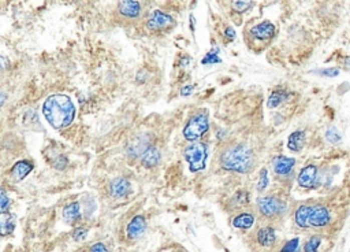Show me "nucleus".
<instances>
[{
  "label": "nucleus",
  "instance_id": "f257e3e1",
  "mask_svg": "<svg viewBox=\"0 0 350 252\" xmlns=\"http://www.w3.org/2000/svg\"><path fill=\"white\" fill-rule=\"evenodd\" d=\"M43 114L54 129H65L74 121L75 106L70 96L55 93L48 96L43 103Z\"/></svg>",
  "mask_w": 350,
  "mask_h": 252
},
{
  "label": "nucleus",
  "instance_id": "f03ea898",
  "mask_svg": "<svg viewBox=\"0 0 350 252\" xmlns=\"http://www.w3.org/2000/svg\"><path fill=\"white\" fill-rule=\"evenodd\" d=\"M219 163L223 170L246 174L255 166V155L246 144L235 143L222 151Z\"/></svg>",
  "mask_w": 350,
  "mask_h": 252
},
{
  "label": "nucleus",
  "instance_id": "7ed1b4c3",
  "mask_svg": "<svg viewBox=\"0 0 350 252\" xmlns=\"http://www.w3.org/2000/svg\"><path fill=\"white\" fill-rule=\"evenodd\" d=\"M332 221V215L328 207L324 204H302L297 207L294 211V222L297 226L306 230V229H315L321 230L330 226Z\"/></svg>",
  "mask_w": 350,
  "mask_h": 252
},
{
  "label": "nucleus",
  "instance_id": "20e7f679",
  "mask_svg": "<svg viewBox=\"0 0 350 252\" xmlns=\"http://www.w3.org/2000/svg\"><path fill=\"white\" fill-rule=\"evenodd\" d=\"M257 212L263 221H265L268 225H272L285 217L287 211V204L282 199L274 195H265L257 199Z\"/></svg>",
  "mask_w": 350,
  "mask_h": 252
},
{
  "label": "nucleus",
  "instance_id": "39448f33",
  "mask_svg": "<svg viewBox=\"0 0 350 252\" xmlns=\"http://www.w3.org/2000/svg\"><path fill=\"white\" fill-rule=\"evenodd\" d=\"M249 237L250 247L256 252H271L275 248L276 230L272 225L265 223L263 226L257 227Z\"/></svg>",
  "mask_w": 350,
  "mask_h": 252
},
{
  "label": "nucleus",
  "instance_id": "423d86ee",
  "mask_svg": "<svg viewBox=\"0 0 350 252\" xmlns=\"http://www.w3.org/2000/svg\"><path fill=\"white\" fill-rule=\"evenodd\" d=\"M184 158L189 165L192 173H199L204 170L208 159V146L205 143H192L184 151Z\"/></svg>",
  "mask_w": 350,
  "mask_h": 252
},
{
  "label": "nucleus",
  "instance_id": "0eeeda50",
  "mask_svg": "<svg viewBox=\"0 0 350 252\" xmlns=\"http://www.w3.org/2000/svg\"><path fill=\"white\" fill-rule=\"evenodd\" d=\"M210 129V118L207 111H199L192 116L184 129V137L190 143H197Z\"/></svg>",
  "mask_w": 350,
  "mask_h": 252
},
{
  "label": "nucleus",
  "instance_id": "6e6552de",
  "mask_svg": "<svg viewBox=\"0 0 350 252\" xmlns=\"http://www.w3.org/2000/svg\"><path fill=\"white\" fill-rule=\"evenodd\" d=\"M177 22L170 14H167L161 10H155L146 21V28L152 32H164L171 31Z\"/></svg>",
  "mask_w": 350,
  "mask_h": 252
},
{
  "label": "nucleus",
  "instance_id": "1a4fd4ad",
  "mask_svg": "<svg viewBox=\"0 0 350 252\" xmlns=\"http://www.w3.org/2000/svg\"><path fill=\"white\" fill-rule=\"evenodd\" d=\"M148 229V223L144 215H135L126 227V237L130 241H137L144 236Z\"/></svg>",
  "mask_w": 350,
  "mask_h": 252
},
{
  "label": "nucleus",
  "instance_id": "9d476101",
  "mask_svg": "<svg viewBox=\"0 0 350 252\" xmlns=\"http://www.w3.org/2000/svg\"><path fill=\"white\" fill-rule=\"evenodd\" d=\"M317 181H319V170H317V167H316L315 165H308V166H305L298 173V177H297L298 185L305 188V189L315 188Z\"/></svg>",
  "mask_w": 350,
  "mask_h": 252
},
{
  "label": "nucleus",
  "instance_id": "9b49d317",
  "mask_svg": "<svg viewBox=\"0 0 350 252\" xmlns=\"http://www.w3.org/2000/svg\"><path fill=\"white\" fill-rule=\"evenodd\" d=\"M276 29L270 21H263L253 28H250V35L255 40L259 41H270L275 37Z\"/></svg>",
  "mask_w": 350,
  "mask_h": 252
},
{
  "label": "nucleus",
  "instance_id": "f8f14e48",
  "mask_svg": "<svg viewBox=\"0 0 350 252\" xmlns=\"http://www.w3.org/2000/svg\"><path fill=\"white\" fill-rule=\"evenodd\" d=\"M131 193V184L125 177H118L110 182V195L114 199H123Z\"/></svg>",
  "mask_w": 350,
  "mask_h": 252
},
{
  "label": "nucleus",
  "instance_id": "ddd939ff",
  "mask_svg": "<svg viewBox=\"0 0 350 252\" xmlns=\"http://www.w3.org/2000/svg\"><path fill=\"white\" fill-rule=\"evenodd\" d=\"M35 169V163L29 159H24V161H18L14 166L11 167L10 176L11 180L14 182L22 181L25 177L29 176V173Z\"/></svg>",
  "mask_w": 350,
  "mask_h": 252
},
{
  "label": "nucleus",
  "instance_id": "4468645a",
  "mask_svg": "<svg viewBox=\"0 0 350 252\" xmlns=\"http://www.w3.org/2000/svg\"><path fill=\"white\" fill-rule=\"evenodd\" d=\"M272 166H274V172L280 177H285L291 174V172L294 170L295 159L294 158L285 157V155H279L272 161Z\"/></svg>",
  "mask_w": 350,
  "mask_h": 252
},
{
  "label": "nucleus",
  "instance_id": "2eb2a0df",
  "mask_svg": "<svg viewBox=\"0 0 350 252\" xmlns=\"http://www.w3.org/2000/svg\"><path fill=\"white\" fill-rule=\"evenodd\" d=\"M141 3L135 2V0H125L120 2L118 5V11L122 17L125 18H130V20H135L141 16Z\"/></svg>",
  "mask_w": 350,
  "mask_h": 252
},
{
  "label": "nucleus",
  "instance_id": "dca6fc26",
  "mask_svg": "<svg viewBox=\"0 0 350 252\" xmlns=\"http://www.w3.org/2000/svg\"><path fill=\"white\" fill-rule=\"evenodd\" d=\"M256 217L253 212L244 211L237 214L233 219H231V225L235 229H241V230H248L250 227L255 225Z\"/></svg>",
  "mask_w": 350,
  "mask_h": 252
},
{
  "label": "nucleus",
  "instance_id": "f3484780",
  "mask_svg": "<svg viewBox=\"0 0 350 252\" xmlns=\"http://www.w3.org/2000/svg\"><path fill=\"white\" fill-rule=\"evenodd\" d=\"M160 162V151L156 147L150 146L145 150V152L141 155V163L146 169L157 166V163Z\"/></svg>",
  "mask_w": 350,
  "mask_h": 252
},
{
  "label": "nucleus",
  "instance_id": "a211bd4d",
  "mask_svg": "<svg viewBox=\"0 0 350 252\" xmlns=\"http://www.w3.org/2000/svg\"><path fill=\"white\" fill-rule=\"evenodd\" d=\"M15 229V215L11 212L0 214V236L6 237L13 234Z\"/></svg>",
  "mask_w": 350,
  "mask_h": 252
},
{
  "label": "nucleus",
  "instance_id": "6ab92c4d",
  "mask_svg": "<svg viewBox=\"0 0 350 252\" xmlns=\"http://www.w3.org/2000/svg\"><path fill=\"white\" fill-rule=\"evenodd\" d=\"M305 144V132L295 131L289 136L287 140V148L293 152H300Z\"/></svg>",
  "mask_w": 350,
  "mask_h": 252
},
{
  "label": "nucleus",
  "instance_id": "aec40b11",
  "mask_svg": "<svg viewBox=\"0 0 350 252\" xmlns=\"http://www.w3.org/2000/svg\"><path fill=\"white\" fill-rule=\"evenodd\" d=\"M81 218V204L78 202L70 203L69 206L63 208V219L70 225H74L75 222Z\"/></svg>",
  "mask_w": 350,
  "mask_h": 252
},
{
  "label": "nucleus",
  "instance_id": "412c9836",
  "mask_svg": "<svg viewBox=\"0 0 350 252\" xmlns=\"http://www.w3.org/2000/svg\"><path fill=\"white\" fill-rule=\"evenodd\" d=\"M289 97V93L283 89H276L268 96V100H267V106L270 108H275V107L280 106L283 101Z\"/></svg>",
  "mask_w": 350,
  "mask_h": 252
},
{
  "label": "nucleus",
  "instance_id": "4be33fe9",
  "mask_svg": "<svg viewBox=\"0 0 350 252\" xmlns=\"http://www.w3.org/2000/svg\"><path fill=\"white\" fill-rule=\"evenodd\" d=\"M321 242H323V236L321 234H312L304 242L302 252H319Z\"/></svg>",
  "mask_w": 350,
  "mask_h": 252
},
{
  "label": "nucleus",
  "instance_id": "5701e85b",
  "mask_svg": "<svg viewBox=\"0 0 350 252\" xmlns=\"http://www.w3.org/2000/svg\"><path fill=\"white\" fill-rule=\"evenodd\" d=\"M300 245V237H294V238H291V240H287V241L280 247L279 252H302Z\"/></svg>",
  "mask_w": 350,
  "mask_h": 252
},
{
  "label": "nucleus",
  "instance_id": "b1692460",
  "mask_svg": "<svg viewBox=\"0 0 350 252\" xmlns=\"http://www.w3.org/2000/svg\"><path fill=\"white\" fill-rule=\"evenodd\" d=\"M11 207V200L9 195L6 193V191L3 188H0V214H5V212L10 211Z\"/></svg>",
  "mask_w": 350,
  "mask_h": 252
},
{
  "label": "nucleus",
  "instance_id": "393cba45",
  "mask_svg": "<svg viewBox=\"0 0 350 252\" xmlns=\"http://www.w3.org/2000/svg\"><path fill=\"white\" fill-rule=\"evenodd\" d=\"M220 62H222V59L219 58V50L218 48L208 52L204 59H201L203 65H214V63H220Z\"/></svg>",
  "mask_w": 350,
  "mask_h": 252
},
{
  "label": "nucleus",
  "instance_id": "a878e982",
  "mask_svg": "<svg viewBox=\"0 0 350 252\" xmlns=\"http://www.w3.org/2000/svg\"><path fill=\"white\" fill-rule=\"evenodd\" d=\"M268 172L267 169H261L260 174H259V182H257V191L263 192L265 188L268 187Z\"/></svg>",
  "mask_w": 350,
  "mask_h": 252
},
{
  "label": "nucleus",
  "instance_id": "bb28decb",
  "mask_svg": "<svg viewBox=\"0 0 350 252\" xmlns=\"http://www.w3.org/2000/svg\"><path fill=\"white\" fill-rule=\"evenodd\" d=\"M325 139L330 143H332V144H336V143L340 142L342 137H340L339 131L336 129L335 126H332V128H330L328 131L325 132Z\"/></svg>",
  "mask_w": 350,
  "mask_h": 252
},
{
  "label": "nucleus",
  "instance_id": "cd10ccee",
  "mask_svg": "<svg viewBox=\"0 0 350 252\" xmlns=\"http://www.w3.org/2000/svg\"><path fill=\"white\" fill-rule=\"evenodd\" d=\"M234 199H237V203L235 204V207L238 208V207H244L246 206L248 203H249V192H238V193H235V197Z\"/></svg>",
  "mask_w": 350,
  "mask_h": 252
},
{
  "label": "nucleus",
  "instance_id": "c85d7f7f",
  "mask_svg": "<svg viewBox=\"0 0 350 252\" xmlns=\"http://www.w3.org/2000/svg\"><path fill=\"white\" fill-rule=\"evenodd\" d=\"M231 6H233V10L242 14V13H245L246 10H249L250 6H253V3H252V2H233Z\"/></svg>",
  "mask_w": 350,
  "mask_h": 252
},
{
  "label": "nucleus",
  "instance_id": "c756f323",
  "mask_svg": "<svg viewBox=\"0 0 350 252\" xmlns=\"http://www.w3.org/2000/svg\"><path fill=\"white\" fill-rule=\"evenodd\" d=\"M86 234H88V229H86V227L78 226L77 229H74V232H73V238H74L75 241H81V240L85 238Z\"/></svg>",
  "mask_w": 350,
  "mask_h": 252
},
{
  "label": "nucleus",
  "instance_id": "7c9ffc66",
  "mask_svg": "<svg viewBox=\"0 0 350 252\" xmlns=\"http://www.w3.org/2000/svg\"><path fill=\"white\" fill-rule=\"evenodd\" d=\"M315 73L316 74H320V76L323 77L332 78V77H336L338 74H339V69H334V67H331V69H324V70H316Z\"/></svg>",
  "mask_w": 350,
  "mask_h": 252
},
{
  "label": "nucleus",
  "instance_id": "2f4dec72",
  "mask_svg": "<svg viewBox=\"0 0 350 252\" xmlns=\"http://www.w3.org/2000/svg\"><path fill=\"white\" fill-rule=\"evenodd\" d=\"M67 158L65 157V155H59V157L56 158L55 163H54V167L55 169H58V170H63V169H66V166H67Z\"/></svg>",
  "mask_w": 350,
  "mask_h": 252
},
{
  "label": "nucleus",
  "instance_id": "473e14b6",
  "mask_svg": "<svg viewBox=\"0 0 350 252\" xmlns=\"http://www.w3.org/2000/svg\"><path fill=\"white\" fill-rule=\"evenodd\" d=\"M89 252H108V248L103 242H96V244H93L90 247Z\"/></svg>",
  "mask_w": 350,
  "mask_h": 252
},
{
  "label": "nucleus",
  "instance_id": "72a5a7b5",
  "mask_svg": "<svg viewBox=\"0 0 350 252\" xmlns=\"http://www.w3.org/2000/svg\"><path fill=\"white\" fill-rule=\"evenodd\" d=\"M225 37L229 41H233L235 39V31L231 28V26H227L225 29Z\"/></svg>",
  "mask_w": 350,
  "mask_h": 252
},
{
  "label": "nucleus",
  "instance_id": "f704fd0d",
  "mask_svg": "<svg viewBox=\"0 0 350 252\" xmlns=\"http://www.w3.org/2000/svg\"><path fill=\"white\" fill-rule=\"evenodd\" d=\"M195 91V86L193 85H186L181 89V95L182 96H189L192 95V92Z\"/></svg>",
  "mask_w": 350,
  "mask_h": 252
},
{
  "label": "nucleus",
  "instance_id": "c9c22d12",
  "mask_svg": "<svg viewBox=\"0 0 350 252\" xmlns=\"http://www.w3.org/2000/svg\"><path fill=\"white\" fill-rule=\"evenodd\" d=\"M9 67V59L5 56H0V73L5 71Z\"/></svg>",
  "mask_w": 350,
  "mask_h": 252
},
{
  "label": "nucleus",
  "instance_id": "e433bc0d",
  "mask_svg": "<svg viewBox=\"0 0 350 252\" xmlns=\"http://www.w3.org/2000/svg\"><path fill=\"white\" fill-rule=\"evenodd\" d=\"M6 101H7V95L3 91H0V108L5 106Z\"/></svg>",
  "mask_w": 350,
  "mask_h": 252
},
{
  "label": "nucleus",
  "instance_id": "4c0bfd02",
  "mask_svg": "<svg viewBox=\"0 0 350 252\" xmlns=\"http://www.w3.org/2000/svg\"><path fill=\"white\" fill-rule=\"evenodd\" d=\"M343 67H345V70L350 71V56L345 58V61H343Z\"/></svg>",
  "mask_w": 350,
  "mask_h": 252
},
{
  "label": "nucleus",
  "instance_id": "58836bf2",
  "mask_svg": "<svg viewBox=\"0 0 350 252\" xmlns=\"http://www.w3.org/2000/svg\"><path fill=\"white\" fill-rule=\"evenodd\" d=\"M192 61V58L190 56H185L184 59H182V63H181V66H186V65H189V62Z\"/></svg>",
  "mask_w": 350,
  "mask_h": 252
}]
</instances>
